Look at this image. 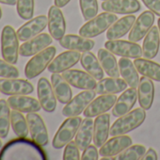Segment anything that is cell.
Listing matches in <instances>:
<instances>
[{"instance_id":"47","label":"cell","mask_w":160,"mask_h":160,"mask_svg":"<svg viewBox=\"0 0 160 160\" xmlns=\"http://www.w3.org/2000/svg\"><path fill=\"white\" fill-rule=\"evenodd\" d=\"M157 25H158V28H159V33H160V18L157 21Z\"/></svg>"},{"instance_id":"33","label":"cell","mask_w":160,"mask_h":160,"mask_svg":"<svg viewBox=\"0 0 160 160\" xmlns=\"http://www.w3.org/2000/svg\"><path fill=\"white\" fill-rule=\"evenodd\" d=\"M98 59L108 75L110 77H120L119 64L117 63V59L113 53L107 48H101L98 51Z\"/></svg>"},{"instance_id":"12","label":"cell","mask_w":160,"mask_h":160,"mask_svg":"<svg viewBox=\"0 0 160 160\" xmlns=\"http://www.w3.org/2000/svg\"><path fill=\"white\" fill-rule=\"evenodd\" d=\"M154 20L155 17L152 12L151 11L143 12L137 18L134 26L132 27L128 35V40L134 42H138L140 40H142L144 36H146L147 33L150 31V29L152 28Z\"/></svg>"},{"instance_id":"16","label":"cell","mask_w":160,"mask_h":160,"mask_svg":"<svg viewBox=\"0 0 160 160\" xmlns=\"http://www.w3.org/2000/svg\"><path fill=\"white\" fill-rule=\"evenodd\" d=\"M53 42L51 35L47 33H40L39 35L33 37L32 39L23 42L19 48V54L22 57H31L43 49L47 48Z\"/></svg>"},{"instance_id":"38","label":"cell","mask_w":160,"mask_h":160,"mask_svg":"<svg viewBox=\"0 0 160 160\" xmlns=\"http://www.w3.org/2000/svg\"><path fill=\"white\" fill-rule=\"evenodd\" d=\"M80 9L84 20L90 21L98 13L97 0H79Z\"/></svg>"},{"instance_id":"48","label":"cell","mask_w":160,"mask_h":160,"mask_svg":"<svg viewBox=\"0 0 160 160\" xmlns=\"http://www.w3.org/2000/svg\"><path fill=\"white\" fill-rule=\"evenodd\" d=\"M1 18H2V10L0 8V20H1Z\"/></svg>"},{"instance_id":"10","label":"cell","mask_w":160,"mask_h":160,"mask_svg":"<svg viewBox=\"0 0 160 160\" xmlns=\"http://www.w3.org/2000/svg\"><path fill=\"white\" fill-rule=\"evenodd\" d=\"M26 118L28 121L31 138L40 146L47 145L49 141V137H48L47 128L45 126L42 118L37 112L28 113Z\"/></svg>"},{"instance_id":"46","label":"cell","mask_w":160,"mask_h":160,"mask_svg":"<svg viewBox=\"0 0 160 160\" xmlns=\"http://www.w3.org/2000/svg\"><path fill=\"white\" fill-rule=\"evenodd\" d=\"M0 3L9 6H14L17 3V0H0Z\"/></svg>"},{"instance_id":"49","label":"cell","mask_w":160,"mask_h":160,"mask_svg":"<svg viewBox=\"0 0 160 160\" xmlns=\"http://www.w3.org/2000/svg\"><path fill=\"white\" fill-rule=\"evenodd\" d=\"M2 147V141H1V139H0V148H1Z\"/></svg>"},{"instance_id":"13","label":"cell","mask_w":160,"mask_h":160,"mask_svg":"<svg viewBox=\"0 0 160 160\" xmlns=\"http://www.w3.org/2000/svg\"><path fill=\"white\" fill-rule=\"evenodd\" d=\"M37 92L42 108L46 112H54L57 108V97L52 84L46 77H41L38 81Z\"/></svg>"},{"instance_id":"23","label":"cell","mask_w":160,"mask_h":160,"mask_svg":"<svg viewBox=\"0 0 160 160\" xmlns=\"http://www.w3.org/2000/svg\"><path fill=\"white\" fill-rule=\"evenodd\" d=\"M11 108L18 110L22 113L38 112L41 110L42 106L38 100L28 95H12L7 100Z\"/></svg>"},{"instance_id":"6","label":"cell","mask_w":160,"mask_h":160,"mask_svg":"<svg viewBox=\"0 0 160 160\" xmlns=\"http://www.w3.org/2000/svg\"><path fill=\"white\" fill-rule=\"evenodd\" d=\"M81 122L82 119L78 116L69 117L66 119L54 136L52 141L53 147L55 149H61L65 147L75 137Z\"/></svg>"},{"instance_id":"36","label":"cell","mask_w":160,"mask_h":160,"mask_svg":"<svg viewBox=\"0 0 160 160\" xmlns=\"http://www.w3.org/2000/svg\"><path fill=\"white\" fill-rule=\"evenodd\" d=\"M8 101L0 100V138H6L8 137L11 125V110Z\"/></svg>"},{"instance_id":"2","label":"cell","mask_w":160,"mask_h":160,"mask_svg":"<svg viewBox=\"0 0 160 160\" xmlns=\"http://www.w3.org/2000/svg\"><path fill=\"white\" fill-rule=\"evenodd\" d=\"M39 146L40 145L33 139L31 141L27 138L12 139L0 152V159H18L20 158V155H28L29 152H33L44 154L43 151H42Z\"/></svg>"},{"instance_id":"17","label":"cell","mask_w":160,"mask_h":160,"mask_svg":"<svg viewBox=\"0 0 160 160\" xmlns=\"http://www.w3.org/2000/svg\"><path fill=\"white\" fill-rule=\"evenodd\" d=\"M48 30L52 38L59 41L64 37L66 31V22L60 8L55 6L50 7L48 11Z\"/></svg>"},{"instance_id":"31","label":"cell","mask_w":160,"mask_h":160,"mask_svg":"<svg viewBox=\"0 0 160 160\" xmlns=\"http://www.w3.org/2000/svg\"><path fill=\"white\" fill-rule=\"evenodd\" d=\"M119 70L122 77L125 80L130 88H137L139 84L138 72L134 64L128 58H121L119 62Z\"/></svg>"},{"instance_id":"37","label":"cell","mask_w":160,"mask_h":160,"mask_svg":"<svg viewBox=\"0 0 160 160\" xmlns=\"http://www.w3.org/2000/svg\"><path fill=\"white\" fill-rule=\"evenodd\" d=\"M146 152V148L143 145L136 144L127 147L122 152L117 154L115 160H139L142 158Z\"/></svg>"},{"instance_id":"3","label":"cell","mask_w":160,"mask_h":160,"mask_svg":"<svg viewBox=\"0 0 160 160\" xmlns=\"http://www.w3.org/2000/svg\"><path fill=\"white\" fill-rule=\"evenodd\" d=\"M117 20L118 17L115 13L108 12L100 13L82 26L79 29V35L89 39L97 37L108 30Z\"/></svg>"},{"instance_id":"32","label":"cell","mask_w":160,"mask_h":160,"mask_svg":"<svg viewBox=\"0 0 160 160\" xmlns=\"http://www.w3.org/2000/svg\"><path fill=\"white\" fill-rule=\"evenodd\" d=\"M80 62H81V65L84 68V70L96 80L103 79L105 73L104 69L102 68L99 59L95 57L93 53L90 51L83 52L81 58H80Z\"/></svg>"},{"instance_id":"1","label":"cell","mask_w":160,"mask_h":160,"mask_svg":"<svg viewBox=\"0 0 160 160\" xmlns=\"http://www.w3.org/2000/svg\"><path fill=\"white\" fill-rule=\"evenodd\" d=\"M146 119L145 109L142 108H138L135 110L129 111L128 113L119 117L118 120L114 122V123L110 127V136H120L125 135L138 127H139Z\"/></svg>"},{"instance_id":"29","label":"cell","mask_w":160,"mask_h":160,"mask_svg":"<svg viewBox=\"0 0 160 160\" xmlns=\"http://www.w3.org/2000/svg\"><path fill=\"white\" fill-rule=\"evenodd\" d=\"M136 22L135 15H126L121 19H118L107 31L108 40H118L126 35L132 28Z\"/></svg>"},{"instance_id":"51","label":"cell","mask_w":160,"mask_h":160,"mask_svg":"<svg viewBox=\"0 0 160 160\" xmlns=\"http://www.w3.org/2000/svg\"><path fill=\"white\" fill-rule=\"evenodd\" d=\"M104 1H105V0H104Z\"/></svg>"},{"instance_id":"15","label":"cell","mask_w":160,"mask_h":160,"mask_svg":"<svg viewBox=\"0 0 160 160\" xmlns=\"http://www.w3.org/2000/svg\"><path fill=\"white\" fill-rule=\"evenodd\" d=\"M48 24V17L45 15H39L35 18L28 20L16 31L19 41L27 42L33 37L39 35L43 31Z\"/></svg>"},{"instance_id":"44","label":"cell","mask_w":160,"mask_h":160,"mask_svg":"<svg viewBox=\"0 0 160 160\" xmlns=\"http://www.w3.org/2000/svg\"><path fill=\"white\" fill-rule=\"evenodd\" d=\"M157 153H156V152L152 149V148H149L146 152H145V153H144V155L142 156V158H141V160H157Z\"/></svg>"},{"instance_id":"43","label":"cell","mask_w":160,"mask_h":160,"mask_svg":"<svg viewBox=\"0 0 160 160\" xmlns=\"http://www.w3.org/2000/svg\"><path fill=\"white\" fill-rule=\"evenodd\" d=\"M141 1L151 12L160 17V0H141Z\"/></svg>"},{"instance_id":"42","label":"cell","mask_w":160,"mask_h":160,"mask_svg":"<svg viewBox=\"0 0 160 160\" xmlns=\"http://www.w3.org/2000/svg\"><path fill=\"white\" fill-rule=\"evenodd\" d=\"M98 150L95 145H89L81 155V160H98Z\"/></svg>"},{"instance_id":"26","label":"cell","mask_w":160,"mask_h":160,"mask_svg":"<svg viewBox=\"0 0 160 160\" xmlns=\"http://www.w3.org/2000/svg\"><path fill=\"white\" fill-rule=\"evenodd\" d=\"M128 84L125 80L119 77L103 78L97 83L94 91L96 94H116L126 90Z\"/></svg>"},{"instance_id":"30","label":"cell","mask_w":160,"mask_h":160,"mask_svg":"<svg viewBox=\"0 0 160 160\" xmlns=\"http://www.w3.org/2000/svg\"><path fill=\"white\" fill-rule=\"evenodd\" d=\"M51 84L56 94L57 99L61 104H67L72 100V92L70 88V84L65 78L59 73H52Z\"/></svg>"},{"instance_id":"27","label":"cell","mask_w":160,"mask_h":160,"mask_svg":"<svg viewBox=\"0 0 160 160\" xmlns=\"http://www.w3.org/2000/svg\"><path fill=\"white\" fill-rule=\"evenodd\" d=\"M93 128L94 122L92 118L86 117L80 124L76 135H75V143L80 151H84L89 145H91L92 140H93Z\"/></svg>"},{"instance_id":"14","label":"cell","mask_w":160,"mask_h":160,"mask_svg":"<svg viewBox=\"0 0 160 160\" xmlns=\"http://www.w3.org/2000/svg\"><path fill=\"white\" fill-rule=\"evenodd\" d=\"M80 58H81V54L79 53V51H65L59 54L58 57L54 58L48 65L47 69L52 73L63 72L74 66L80 60Z\"/></svg>"},{"instance_id":"35","label":"cell","mask_w":160,"mask_h":160,"mask_svg":"<svg viewBox=\"0 0 160 160\" xmlns=\"http://www.w3.org/2000/svg\"><path fill=\"white\" fill-rule=\"evenodd\" d=\"M11 124L12 126L14 133L18 138L28 137L29 133L28 124L27 118L24 117L22 112L12 109V111L11 112Z\"/></svg>"},{"instance_id":"19","label":"cell","mask_w":160,"mask_h":160,"mask_svg":"<svg viewBox=\"0 0 160 160\" xmlns=\"http://www.w3.org/2000/svg\"><path fill=\"white\" fill-rule=\"evenodd\" d=\"M117 101V96L115 94H102L86 108L84 110V116L89 118H94L101 114L107 113L111 109Z\"/></svg>"},{"instance_id":"18","label":"cell","mask_w":160,"mask_h":160,"mask_svg":"<svg viewBox=\"0 0 160 160\" xmlns=\"http://www.w3.org/2000/svg\"><path fill=\"white\" fill-rule=\"evenodd\" d=\"M101 7L105 12L117 14H132L141 9L138 0H105Z\"/></svg>"},{"instance_id":"4","label":"cell","mask_w":160,"mask_h":160,"mask_svg":"<svg viewBox=\"0 0 160 160\" xmlns=\"http://www.w3.org/2000/svg\"><path fill=\"white\" fill-rule=\"evenodd\" d=\"M19 39L16 31L12 26H5L1 32V53L3 58L16 64L19 57Z\"/></svg>"},{"instance_id":"5","label":"cell","mask_w":160,"mask_h":160,"mask_svg":"<svg viewBox=\"0 0 160 160\" xmlns=\"http://www.w3.org/2000/svg\"><path fill=\"white\" fill-rule=\"evenodd\" d=\"M57 49L54 46H48L38 54L34 55L27 63L25 68V75L28 79H33L41 74L55 58Z\"/></svg>"},{"instance_id":"21","label":"cell","mask_w":160,"mask_h":160,"mask_svg":"<svg viewBox=\"0 0 160 160\" xmlns=\"http://www.w3.org/2000/svg\"><path fill=\"white\" fill-rule=\"evenodd\" d=\"M59 44L61 47L68 50H74L79 52H87L92 50L95 43L92 39L83 37L81 35L68 34L64 35L63 38L59 40Z\"/></svg>"},{"instance_id":"8","label":"cell","mask_w":160,"mask_h":160,"mask_svg":"<svg viewBox=\"0 0 160 160\" xmlns=\"http://www.w3.org/2000/svg\"><path fill=\"white\" fill-rule=\"evenodd\" d=\"M96 92L94 90H88L78 93L62 108V115L67 118L79 116L93 101Z\"/></svg>"},{"instance_id":"50","label":"cell","mask_w":160,"mask_h":160,"mask_svg":"<svg viewBox=\"0 0 160 160\" xmlns=\"http://www.w3.org/2000/svg\"></svg>"},{"instance_id":"24","label":"cell","mask_w":160,"mask_h":160,"mask_svg":"<svg viewBox=\"0 0 160 160\" xmlns=\"http://www.w3.org/2000/svg\"><path fill=\"white\" fill-rule=\"evenodd\" d=\"M154 97V85L152 80L149 77L143 76L139 78V84L138 87V99L140 108L149 110L153 103Z\"/></svg>"},{"instance_id":"11","label":"cell","mask_w":160,"mask_h":160,"mask_svg":"<svg viewBox=\"0 0 160 160\" xmlns=\"http://www.w3.org/2000/svg\"><path fill=\"white\" fill-rule=\"evenodd\" d=\"M0 92L5 95H28L34 92L33 85L25 79L1 78L0 79Z\"/></svg>"},{"instance_id":"22","label":"cell","mask_w":160,"mask_h":160,"mask_svg":"<svg viewBox=\"0 0 160 160\" xmlns=\"http://www.w3.org/2000/svg\"><path fill=\"white\" fill-rule=\"evenodd\" d=\"M138 97V92L136 88H130L126 89L122 95L117 99L113 108H112V114L114 117H121L133 108V107L136 104Z\"/></svg>"},{"instance_id":"20","label":"cell","mask_w":160,"mask_h":160,"mask_svg":"<svg viewBox=\"0 0 160 160\" xmlns=\"http://www.w3.org/2000/svg\"><path fill=\"white\" fill-rule=\"evenodd\" d=\"M133 143L132 138L126 135L115 136L107 140L100 148L99 153L102 156H114L122 152Z\"/></svg>"},{"instance_id":"45","label":"cell","mask_w":160,"mask_h":160,"mask_svg":"<svg viewBox=\"0 0 160 160\" xmlns=\"http://www.w3.org/2000/svg\"><path fill=\"white\" fill-rule=\"evenodd\" d=\"M71 1V0H54V3L57 7L58 8H63L65 7L69 2Z\"/></svg>"},{"instance_id":"41","label":"cell","mask_w":160,"mask_h":160,"mask_svg":"<svg viewBox=\"0 0 160 160\" xmlns=\"http://www.w3.org/2000/svg\"><path fill=\"white\" fill-rule=\"evenodd\" d=\"M79 149L75 143V141L71 140L64 149L63 152V160H79L81 159L79 154Z\"/></svg>"},{"instance_id":"40","label":"cell","mask_w":160,"mask_h":160,"mask_svg":"<svg viewBox=\"0 0 160 160\" xmlns=\"http://www.w3.org/2000/svg\"><path fill=\"white\" fill-rule=\"evenodd\" d=\"M20 72L13 64L0 58V76L3 78H17Z\"/></svg>"},{"instance_id":"9","label":"cell","mask_w":160,"mask_h":160,"mask_svg":"<svg viewBox=\"0 0 160 160\" xmlns=\"http://www.w3.org/2000/svg\"><path fill=\"white\" fill-rule=\"evenodd\" d=\"M62 76L71 86L83 91L94 90L97 85L94 77H92L89 72L81 70L69 69L62 72Z\"/></svg>"},{"instance_id":"7","label":"cell","mask_w":160,"mask_h":160,"mask_svg":"<svg viewBox=\"0 0 160 160\" xmlns=\"http://www.w3.org/2000/svg\"><path fill=\"white\" fill-rule=\"evenodd\" d=\"M105 47L116 56L129 58H139L142 56L141 46L131 41L124 40H108Z\"/></svg>"},{"instance_id":"39","label":"cell","mask_w":160,"mask_h":160,"mask_svg":"<svg viewBox=\"0 0 160 160\" xmlns=\"http://www.w3.org/2000/svg\"><path fill=\"white\" fill-rule=\"evenodd\" d=\"M34 0H17L16 9L18 15L24 20H30L34 15Z\"/></svg>"},{"instance_id":"25","label":"cell","mask_w":160,"mask_h":160,"mask_svg":"<svg viewBox=\"0 0 160 160\" xmlns=\"http://www.w3.org/2000/svg\"><path fill=\"white\" fill-rule=\"evenodd\" d=\"M110 115L107 112L97 116L94 121L93 142L96 147H101L110 135Z\"/></svg>"},{"instance_id":"34","label":"cell","mask_w":160,"mask_h":160,"mask_svg":"<svg viewBox=\"0 0 160 160\" xmlns=\"http://www.w3.org/2000/svg\"><path fill=\"white\" fill-rule=\"evenodd\" d=\"M134 64L138 72L154 81L160 82V64L147 58H135Z\"/></svg>"},{"instance_id":"28","label":"cell","mask_w":160,"mask_h":160,"mask_svg":"<svg viewBox=\"0 0 160 160\" xmlns=\"http://www.w3.org/2000/svg\"><path fill=\"white\" fill-rule=\"evenodd\" d=\"M160 47V33L158 27L152 26L144 38L142 44V56L144 58L152 59L156 57Z\"/></svg>"}]
</instances>
